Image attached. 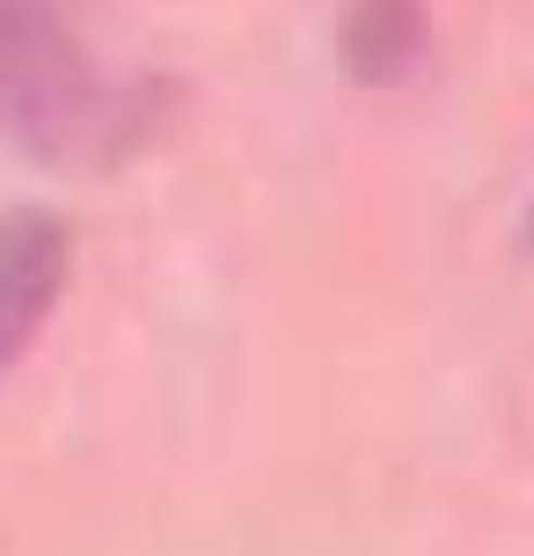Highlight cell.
Masks as SVG:
<instances>
[{
	"mask_svg": "<svg viewBox=\"0 0 534 556\" xmlns=\"http://www.w3.org/2000/svg\"><path fill=\"white\" fill-rule=\"evenodd\" d=\"M66 271H74V227L52 205H8L0 213V374L52 323Z\"/></svg>",
	"mask_w": 534,
	"mask_h": 556,
	"instance_id": "obj_2",
	"label": "cell"
},
{
	"mask_svg": "<svg viewBox=\"0 0 534 556\" xmlns=\"http://www.w3.org/2000/svg\"><path fill=\"white\" fill-rule=\"evenodd\" d=\"M424 52V0H344L338 15V66L359 88L410 81Z\"/></svg>",
	"mask_w": 534,
	"mask_h": 556,
	"instance_id": "obj_3",
	"label": "cell"
},
{
	"mask_svg": "<svg viewBox=\"0 0 534 556\" xmlns=\"http://www.w3.org/2000/svg\"><path fill=\"white\" fill-rule=\"evenodd\" d=\"M520 250L534 256V205H527V227H520Z\"/></svg>",
	"mask_w": 534,
	"mask_h": 556,
	"instance_id": "obj_4",
	"label": "cell"
},
{
	"mask_svg": "<svg viewBox=\"0 0 534 556\" xmlns=\"http://www.w3.org/2000/svg\"><path fill=\"white\" fill-rule=\"evenodd\" d=\"M162 81H117L52 0H0V139L59 176H111L162 132Z\"/></svg>",
	"mask_w": 534,
	"mask_h": 556,
	"instance_id": "obj_1",
	"label": "cell"
}]
</instances>
